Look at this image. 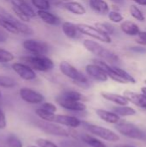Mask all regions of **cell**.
<instances>
[{
  "label": "cell",
  "mask_w": 146,
  "mask_h": 147,
  "mask_svg": "<svg viewBox=\"0 0 146 147\" xmlns=\"http://www.w3.org/2000/svg\"><path fill=\"white\" fill-rule=\"evenodd\" d=\"M59 70L63 75L71 79L76 84L79 85L80 87L88 88L89 86V83L87 77L69 62L61 61L59 64Z\"/></svg>",
  "instance_id": "obj_4"
},
{
  "label": "cell",
  "mask_w": 146,
  "mask_h": 147,
  "mask_svg": "<svg viewBox=\"0 0 146 147\" xmlns=\"http://www.w3.org/2000/svg\"><path fill=\"white\" fill-rule=\"evenodd\" d=\"M96 115L104 121L111 124H116L120 121V116L114 112L107 111L104 109H97Z\"/></svg>",
  "instance_id": "obj_21"
},
{
  "label": "cell",
  "mask_w": 146,
  "mask_h": 147,
  "mask_svg": "<svg viewBox=\"0 0 146 147\" xmlns=\"http://www.w3.org/2000/svg\"><path fill=\"white\" fill-rule=\"evenodd\" d=\"M27 147H39V146H28Z\"/></svg>",
  "instance_id": "obj_46"
},
{
  "label": "cell",
  "mask_w": 146,
  "mask_h": 147,
  "mask_svg": "<svg viewBox=\"0 0 146 147\" xmlns=\"http://www.w3.org/2000/svg\"><path fill=\"white\" fill-rule=\"evenodd\" d=\"M22 47L33 55H46L49 52V46L46 42L34 39L25 40L22 42Z\"/></svg>",
  "instance_id": "obj_7"
},
{
  "label": "cell",
  "mask_w": 146,
  "mask_h": 147,
  "mask_svg": "<svg viewBox=\"0 0 146 147\" xmlns=\"http://www.w3.org/2000/svg\"><path fill=\"white\" fill-rule=\"evenodd\" d=\"M77 27L82 34L90 36L93 39H96L99 41H102L105 43H111V41H112L110 35H108V34L101 32L96 27H93V26L86 24V23H78V24H77Z\"/></svg>",
  "instance_id": "obj_8"
},
{
  "label": "cell",
  "mask_w": 146,
  "mask_h": 147,
  "mask_svg": "<svg viewBox=\"0 0 146 147\" xmlns=\"http://www.w3.org/2000/svg\"><path fill=\"white\" fill-rule=\"evenodd\" d=\"M115 128L120 134L126 137L134 140H145V134L133 124L126 122L119 123L116 125Z\"/></svg>",
  "instance_id": "obj_9"
},
{
  "label": "cell",
  "mask_w": 146,
  "mask_h": 147,
  "mask_svg": "<svg viewBox=\"0 0 146 147\" xmlns=\"http://www.w3.org/2000/svg\"><path fill=\"white\" fill-rule=\"evenodd\" d=\"M112 2H114V3H122L123 2V0H111Z\"/></svg>",
  "instance_id": "obj_44"
},
{
  "label": "cell",
  "mask_w": 146,
  "mask_h": 147,
  "mask_svg": "<svg viewBox=\"0 0 146 147\" xmlns=\"http://www.w3.org/2000/svg\"><path fill=\"white\" fill-rule=\"evenodd\" d=\"M14 59H15V56L13 55L12 53L5 49L0 48V63H3V64L9 63V62H11Z\"/></svg>",
  "instance_id": "obj_30"
},
{
  "label": "cell",
  "mask_w": 146,
  "mask_h": 147,
  "mask_svg": "<svg viewBox=\"0 0 146 147\" xmlns=\"http://www.w3.org/2000/svg\"><path fill=\"white\" fill-rule=\"evenodd\" d=\"M7 122H6V117L3 110L0 109V129H4L6 127Z\"/></svg>",
  "instance_id": "obj_39"
},
{
  "label": "cell",
  "mask_w": 146,
  "mask_h": 147,
  "mask_svg": "<svg viewBox=\"0 0 146 147\" xmlns=\"http://www.w3.org/2000/svg\"><path fill=\"white\" fill-rule=\"evenodd\" d=\"M0 27L7 33L13 34H22L24 35H31L34 30L25 22L20 21L13 14L8 12L0 6Z\"/></svg>",
  "instance_id": "obj_1"
},
{
  "label": "cell",
  "mask_w": 146,
  "mask_h": 147,
  "mask_svg": "<svg viewBox=\"0 0 146 147\" xmlns=\"http://www.w3.org/2000/svg\"><path fill=\"white\" fill-rule=\"evenodd\" d=\"M135 3H137L139 5H143V6H146V0H133Z\"/></svg>",
  "instance_id": "obj_41"
},
{
  "label": "cell",
  "mask_w": 146,
  "mask_h": 147,
  "mask_svg": "<svg viewBox=\"0 0 146 147\" xmlns=\"http://www.w3.org/2000/svg\"><path fill=\"white\" fill-rule=\"evenodd\" d=\"M120 28L126 34H128V35H131V36L138 35L139 33L140 32V29H139V26L137 24H135L134 22H131V21H124V22H122L121 24H120Z\"/></svg>",
  "instance_id": "obj_23"
},
{
  "label": "cell",
  "mask_w": 146,
  "mask_h": 147,
  "mask_svg": "<svg viewBox=\"0 0 146 147\" xmlns=\"http://www.w3.org/2000/svg\"><path fill=\"white\" fill-rule=\"evenodd\" d=\"M5 1L8 2L9 4H11L12 7H15L22 10L30 18H34L37 16L34 10L30 7V5L25 0H5Z\"/></svg>",
  "instance_id": "obj_15"
},
{
  "label": "cell",
  "mask_w": 146,
  "mask_h": 147,
  "mask_svg": "<svg viewBox=\"0 0 146 147\" xmlns=\"http://www.w3.org/2000/svg\"><path fill=\"white\" fill-rule=\"evenodd\" d=\"M145 84H146V79H145Z\"/></svg>",
  "instance_id": "obj_48"
},
{
  "label": "cell",
  "mask_w": 146,
  "mask_h": 147,
  "mask_svg": "<svg viewBox=\"0 0 146 147\" xmlns=\"http://www.w3.org/2000/svg\"><path fill=\"white\" fill-rule=\"evenodd\" d=\"M95 27L96 28H98L101 32H102L108 35L113 34L114 33V26L111 25L110 23H108V22H96L95 24Z\"/></svg>",
  "instance_id": "obj_28"
},
{
  "label": "cell",
  "mask_w": 146,
  "mask_h": 147,
  "mask_svg": "<svg viewBox=\"0 0 146 147\" xmlns=\"http://www.w3.org/2000/svg\"><path fill=\"white\" fill-rule=\"evenodd\" d=\"M83 44L89 52H90L94 55L97 56L100 59L107 62L109 65L110 64L114 65L115 63H118L120 60L118 55H116L112 51L107 49L106 47H102L101 44H99L96 41L91 40H84Z\"/></svg>",
  "instance_id": "obj_2"
},
{
  "label": "cell",
  "mask_w": 146,
  "mask_h": 147,
  "mask_svg": "<svg viewBox=\"0 0 146 147\" xmlns=\"http://www.w3.org/2000/svg\"><path fill=\"white\" fill-rule=\"evenodd\" d=\"M84 1H88V2H89V0H84Z\"/></svg>",
  "instance_id": "obj_49"
},
{
  "label": "cell",
  "mask_w": 146,
  "mask_h": 147,
  "mask_svg": "<svg viewBox=\"0 0 146 147\" xmlns=\"http://www.w3.org/2000/svg\"><path fill=\"white\" fill-rule=\"evenodd\" d=\"M82 140L84 143H86L87 145L92 147H107L106 145L104 143H102L101 140H99L98 139H96L89 134H83L82 136Z\"/></svg>",
  "instance_id": "obj_26"
},
{
  "label": "cell",
  "mask_w": 146,
  "mask_h": 147,
  "mask_svg": "<svg viewBox=\"0 0 146 147\" xmlns=\"http://www.w3.org/2000/svg\"><path fill=\"white\" fill-rule=\"evenodd\" d=\"M11 67L13 71L21 78L24 80L30 81V80H34L36 78V73L34 72V71L32 68H30L28 65H25L24 63L15 62L11 65Z\"/></svg>",
  "instance_id": "obj_11"
},
{
  "label": "cell",
  "mask_w": 146,
  "mask_h": 147,
  "mask_svg": "<svg viewBox=\"0 0 146 147\" xmlns=\"http://www.w3.org/2000/svg\"><path fill=\"white\" fill-rule=\"evenodd\" d=\"M62 6L66 10H68L69 12H71L74 15L82 16V15H84L86 13L85 7L79 2H76V1L65 2V3H63Z\"/></svg>",
  "instance_id": "obj_19"
},
{
  "label": "cell",
  "mask_w": 146,
  "mask_h": 147,
  "mask_svg": "<svg viewBox=\"0 0 146 147\" xmlns=\"http://www.w3.org/2000/svg\"><path fill=\"white\" fill-rule=\"evenodd\" d=\"M22 63L28 65L34 71L46 72L50 71L54 67L53 61L45 55H26L20 58Z\"/></svg>",
  "instance_id": "obj_3"
},
{
  "label": "cell",
  "mask_w": 146,
  "mask_h": 147,
  "mask_svg": "<svg viewBox=\"0 0 146 147\" xmlns=\"http://www.w3.org/2000/svg\"><path fill=\"white\" fill-rule=\"evenodd\" d=\"M90 9L99 15H107L109 12V6L104 0H89Z\"/></svg>",
  "instance_id": "obj_20"
},
{
  "label": "cell",
  "mask_w": 146,
  "mask_h": 147,
  "mask_svg": "<svg viewBox=\"0 0 146 147\" xmlns=\"http://www.w3.org/2000/svg\"><path fill=\"white\" fill-rule=\"evenodd\" d=\"M35 114L37 115V116L43 121H50V122H53L54 119H55V114L54 113H51L49 111H46L43 109H37L35 110Z\"/></svg>",
  "instance_id": "obj_27"
},
{
  "label": "cell",
  "mask_w": 146,
  "mask_h": 147,
  "mask_svg": "<svg viewBox=\"0 0 146 147\" xmlns=\"http://www.w3.org/2000/svg\"><path fill=\"white\" fill-rule=\"evenodd\" d=\"M12 9H13V11H14V16H15V17H17L20 21H22V22H28L30 21V17L28 16H27L25 13H23L22 10H20V9H16V8H15V7H12Z\"/></svg>",
  "instance_id": "obj_35"
},
{
  "label": "cell",
  "mask_w": 146,
  "mask_h": 147,
  "mask_svg": "<svg viewBox=\"0 0 146 147\" xmlns=\"http://www.w3.org/2000/svg\"><path fill=\"white\" fill-rule=\"evenodd\" d=\"M82 125L89 133H90L97 137H100L102 140H105L110 141V142H117L120 140L119 135L116 134L112 130H109L108 128H105V127H100L97 125L87 123V122H82Z\"/></svg>",
  "instance_id": "obj_5"
},
{
  "label": "cell",
  "mask_w": 146,
  "mask_h": 147,
  "mask_svg": "<svg viewBox=\"0 0 146 147\" xmlns=\"http://www.w3.org/2000/svg\"><path fill=\"white\" fill-rule=\"evenodd\" d=\"M113 111L119 116H132L136 114L135 109H133L131 107H127L126 105L114 107V108H113Z\"/></svg>",
  "instance_id": "obj_25"
},
{
  "label": "cell",
  "mask_w": 146,
  "mask_h": 147,
  "mask_svg": "<svg viewBox=\"0 0 146 147\" xmlns=\"http://www.w3.org/2000/svg\"><path fill=\"white\" fill-rule=\"evenodd\" d=\"M31 2L38 10H47L50 9L49 0H31Z\"/></svg>",
  "instance_id": "obj_32"
},
{
  "label": "cell",
  "mask_w": 146,
  "mask_h": 147,
  "mask_svg": "<svg viewBox=\"0 0 146 147\" xmlns=\"http://www.w3.org/2000/svg\"><path fill=\"white\" fill-rule=\"evenodd\" d=\"M130 14L132 15V16L135 19H137L138 21L140 22H144L145 20V17L143 14V12L136 6V5H131L130 6Z\"/></svg>",
  "instance_id": "obj_31"
},
{
  "label": "cell",
  "mask_w": 146,
  "mask_h": 147,
  "mask_svg": "<svg viewBox=\"0 0 146 147\" xmlns=\"http://www.w3.org/2000/svg\"><path fill=\"white\" fill-rule=\"evenodd\" d=\"M15 85H16V81L14 78L9 76L0 75V87L10 89V88H14Z\"/></svg>",
  "instance_id": "obj_29"
},
{
  "label": "cell",
  "mask_w": 146,
  "mask_h": 147,
  "mask_svg": "<svg viewBox=\"0 0 146 147\" xmlns=\"http://www.w3.org/2000/svg\"><path fill=\"white\" fill-rule=\"evenodd\" d=\"M59 96L63 99L77 101V102H85L88 100L85 96H83L80 92H77L75 90H65V91L62 92Z\"/></svg>",
  "instance_id": "obj_24"
},
{
  "label": "cell",
  "mask_w": 146,
  "mask_h": 147,
  "mask_svg": "<svg viewBox=\"0 0 146 147\" xmlns=\"http://www.w3.org/2000/svg\"><path fill=\"white\" fill-rule=\"evenodd\" d=\"M36 144L39 147H59L56 144H54L53 142L46 139H41V138L36 140Z\"/></svg>",
  "instance_id": "obj_36"
},
{
  "label": "cell",
  "mask_w": 146,
  "mask_h": 147,
  "mask_svg": "<svg viewBox=\"0 0 146 147\" xmlns=\"http://www.w3.org/2000/svg\"><path fill=\"white\" fill-rule=\"evenodd\" d=\"M41 109H43L46 111H49L51 113H55L57 111L56 106L52 102H42Z\"/></svg>",
  "instance_id": "obj_37"
},
{
  "label": "cell",
  "mask_w": 146,
  "mask_h": 147,
  "mask_svg": "<svg viewBox=\"0 0 146 147\" xmlns=\"http://www.w3.org/2000/svg\"><path fill=\"white\" fill-rule=\"evenodd\" d=\"M115 147H134V146H129V145H118V146H116Z\"/></svg>",
  "instance_id": "obj_42"
},
{
  "label": "cell",
  "mask_w": 146,
  "mask_h": 147,
  "mask_svg": "<svg viewBox=\"0 0 146 147\" xmlns=\"http://www.w3.org/2000/svg\"><path fill=\"white\" fill-rule=\"evenodd\" d=\"M35 126L44 133L51 135L61 136V137H69L71 135L69 130L65 129V127H61L59 124H57L55 122H50V121L40 120L35 122Z\"/></svg>",
  "instance_id": "obj_6"
},
{
  "label": "cell",
  "mask_w": 146,
  "mask_h": 147,
  "mask_svg": "<svg viewBox=\"0 0 146 147\" xmlns=\"http://www.w3.org/2000/svg\"><path fill=\"white\" fill-rule=\"evenodd\" d=\"M124 96L128 100V102H131L139 108L146 109V96L145 95L126 90L124 92Z\"/></svg>",
  "instance_id": "obj_16"
},
{
  "label": "cell",
  "mask_w": 146,
  "mask_h": 147,
  "mask_svg": "<svg viewBox=\"0 0 146 147\" xmlns=\"http://www.w3.org/2000/svg\"><path fill=\"white\" fill-rule=\"evenodd\" d=\"M85 71L87 74L92 78L93 79L99 81V82H106L108 80V76L105 71L97 65L96 64H89L87 65L85 67Z\"/></svg>",
  "instance_id": "obj_13"
},
{
  "label": "cell",
  "mask_w": 146,
  "mask_h": 147,
  "mask_svg": "<svg viewBox=\"0 0 146 147\" xmlns=\"http://www.w3.org/2000/svg\"><path fill=\"white\" fill-rule=\"evenodd\" d=\"M6 144L9 147H22V141L14 134H9L7 136Z\"/></svg>",
  "instance_id": "obj_33"
},
{
  "label": "cell",
  "mask_w": 146,
  "mask_h": 147,
  "mask_svg": "<svg viewBox=\"0 0 146 147\" xmlns=\"http://www.w3.org/2000/svg\"><path fill=\"white\" fill-rule=\"evenodd\" d=\"M102 96L112 102H114L120 106H126L128 104V100L124 96H120V95H117V94H114V93H109V92H102L101 93Z\"/></svg>",
  "instance_id": "obj_22"
},
{
  "label": "cell",
  "mask_w": 146,
  "mask_h": 147,
  "mask_svg": "<svg viewBox=\"0 0 146 147\" xmlns=\"http://www.w3.org/2000/svg\"><path fill=\"white\" fill-rule=\"evenodd\" d=\"M20 97L26 102L30 104H39L42 103L45 100V97L42 94L29 89V88H22L19 90Z\"/></svg>",
  "instance_id": "obj_10"
},
{
  "label": "cell",
  "mask_w": 146,
  "mask_h": 147,
  "mask_svg": "<svg viewBox=\"0 0 146 147\" xmlns=\"http://www.w3.org/2000/svg\"><path fill=\"white\" fill-rule=\"evenodd\" d=\"M139 38L137 40V42L139 44H143V45H146V32L143 31V32H139Z\"/></svg>",
  "instance_id": "obj_38"
},
{
  "label": "cell",
  "mask_w": 146,
  "mask_h": 147,
  "mask_svg": "<svg viewBox=\"0 0 146 147\" xmlns=\"http://www.w3.org/2000/svg\"><path fill=\"white\" fill-rule=\"evenodd\" d=\"M60 1H64V2H70V1H73V0H60Z\"/></svg>",
  "instance_id": "obj_45"
},
{
  "label": "cell",
  "mask_w": 146,
  "mask_h": 147,
  "mask_svg": "<svg viewBox=\"0 0 146 147\" xmlns=\"http://www.w3.org/2000/svg\"><path fill=\"white\" fill-rule=\"evenodd\" d=\"M1 97H2V92H1V90H0V99H1Z\"/></svg>",
  "instance_id": "obj_47"
},
{
  "label": "cell",
  "mask_w": 146,
  "mask_h": 147,
  "mask_svg": "<svg viewBox=\"0 0 146 147\" xmlns=\"http://www.w3.org/2000/svg\"><path fill=\"white\" fill-rule=\"evenodd\" d=\"M62 31L67 38L72 40L79 38L80 35L82 34L79 32L77 24H74L70 22H64L62 23Z\"/></svg>",
  "instance_id": "obj_17"
},
{
  "label": "cell",
  "mask_w": 146,
  "mask_h": 147,
  "mask_svg": "<svg viewBox=\"0 0 146 147\" xmlns=\"http://www.w3.org/2000/svg\"><path fill=\"white\" fill-rule=\"evenodd\" d=\"M8 38H9L8 33H7L5 30H3V28H0V43H4V42H6L7 40H8Z\"/></svg>",
  "instance_id": "obj_40"
},
{
  "label": "cell",
  "mask_w": 146,
  "mask_h": 147,
  "mask_svg": "<svg viewBox=\"0 0 146 147\" xmlns=\"http://www.w3.org/2000/svg\"><path fill=\"white\" fill-rule=\"evenodd\" d=\"M108 18L110 21H112L113 22H115V23H119V22H121L123 20H124V17L123 16L118 12V11H109L108 12Z\"/></svg>",
  "instance_id": "obj_34"
},
{
  "label": "cell",
  "mask_w": 146,
  "mask_h": 147,
  "mask_svg": "<svg viewBox=\"0 0 146 147\" xmlns=\"http://www.w3.org/2000/svg\"><path fill=\"white\" fill-rule=\"evenodd\" d=\"M36 15L46 24L52 25V26H58L60 24L61 21L59 17L51 12H48L47 10H38L36 12Z\"/></svg>",
  "instance_id": "obj_18"
},
{
  "label": "cell",
  "mask_w": 146,
  "mask_h": 147,
  "mask_svg": "<svg viewBox=\"0 0 146 147\" xmlns=\"http://www.w3.org/2000/svg\"><path fill=\"white\" fill-rule=\"evenodd\" d=\"M57 103L62 107L65 109L71 110V111H84L86 109V105L83 102H77V101H71L67 99H63L59 97V96L56 97Z\"/></svg>",
  "instance_id": "obj_12"
},
{
  "label": "cell",
  "mask_w": 146,
  "mask_h": 147,
  "mask_svg": "<svg viewBox=\"0 0 146 147\" xmlns=\"http://www.w3.org/2000/svg\"><path fill=\"white\" fill-rule=\"evenodd\" d=\"M141 91H142L143 95H145V96H146V87H143V88H141Z\"/></svg>",
  "instance_id": "obj_43"
},
{
  "label": "cell",
  "mask_w": 146,
  "mask_h": 147,
  "mask_svg": "<svg viewBox=\"0 0 146 147\" xmlns=\"http://www.w3.org/2000/svg\"><path fill=\"white\" fill-rule=\"evenodd\" d=\"M53 122L72 128L78 127L79 126L82 125V121L78 118L75 116L65 115H55V119Z\"/></svg>",
  "instance_id": "obj_14"
}]
</instances>
